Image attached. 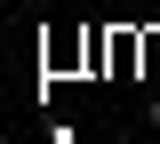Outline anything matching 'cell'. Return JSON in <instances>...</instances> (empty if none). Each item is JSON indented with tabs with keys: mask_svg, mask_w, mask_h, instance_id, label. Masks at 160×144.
I'll return each mask as SVG.
<instances>
[{
	"mask_svg": "<svg viewBox=\"0 0 160 144\" xmlns=\"http://www.w3.org/2000/svg\"><path fill=\"white\" fill-rule=\"evenodd\" d=\"M152 128H160V96H152Z\"/></svg>",
	"mask_w": 160,
	"mask_h": 144,
	"instance_id": "1",
	"label": "cell"
}]
</instances>
